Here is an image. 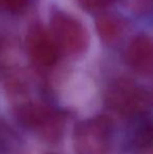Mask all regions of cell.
<instances>
[{
    "label": "cell",
    "mask_w": 153,
    "mask_h": 154,
    "mask_svg": "<svg viewBox=\"0 0 153 154\" xmlns=\"http://www.w3.org/2000/svg\"><path fill=\"white\" fill-rule=\"evenodd\" d=\"M27 49L32 59L41 66H51L58 59L59 48L51 35L40 26L32 29L27 36Z\"/></svg>",
    "instance_id": "cell-5"
},
{
    "label": "cell",
    "mask_w": 153,
    "mask_h": 154,
    "mask_svg": "<svg viewBox=\"0 0 153 154\" xmlns=\"http://www.w3.org/2000/svg\"><path fill=\"white\" fill-rule=\"evenodd\" d=\"M58 48L67 54H79L86 49L88 44L87 32L72 17L57 13L50 21V32Z\"/></svg>",
    "instance_id": "cell-3"
},
{
    "label": "cell",
    "mask_w": 153,
    "mask_h": 154,
    "mask_svg": "<svg viewBox=\"0 0 153 154\" xmlns=\"http://www.w3.org/2000/svg\"><path fill=\"white\" fill-rule=\"evenodd\" d=\"M27 0H0V10L18 13L26 6Z\"/></svg>",
    "instance_id": "cell-9"
},
{
    "label": "cell",
    "mask_w": 153,
    "mask_h": 154,
    "mask_svg": "<svg viewBox=\"0 0 153 154\" xmlns=\"http://www.w3.org/2000/svg\"><path fill=\"white\" fill-rule=\"evenodd\" d=\"M98 32L102 39L107 42L115 41L122 32V25L120 21L111 16L101 17L96 23Z\"/></svg>",
    "instance_id": "cell-8"
},
{
    "label": "cell",
    "mask_w": 153,
    "mask_h": 154,
    "mask_svg": "<svg viewBox=\"0 0 153 154\" xmlns=\"http://www.w3.org/2000/svg\"><path fill=\"white\" fill-rule=\"evenodd\" d=\"M16 116L19 122L33 129L47 140H58L62 131L60 116L49 107L38 102H27L17 107Z\"/></svg>",
    "instance_id": "cell-2"
},
{
    "label": "cell",
    "mask_w": 153,
    "mask_h": 154,
    "mask_svg": "<svg viewBox=\"0 0 153 154\" xmlns=\"http://www.w3.org/2000/svg\"><path fill=\"white\" fill-rule=\"evenodd\" d=\"M24 146L19 135L0 121V154H23Z\"/></svg>",
    "instance_id": "cell-7"
},
{
    "label": "cell",
    "mask_w": 153,
    "mask_h": 154,
    "mask_svg": "<svg viewBox=\"0 0 153 154\" xmlns=\"http://www.w3.org/2000/svg\"><path fill=\"white\" fill-rule=\"evenodd\" d=\"M146 91L129 82H118L111 86L107 94V104L116 113L124 116L142 114L149 107Z\"/></svg>",
    "instance_id": "cell-4"
},
{
    "label": "cell",
    "mask_w": 153,
    "mask_h": 154,
    "mask_svg": "<svg viewBox=\"0 0 153 154\" xmlns=\"http://www.w3.org/2000/svg\"><path fill=\"white\" fill-rule=\"evenodd\" d=\"M84 6L88 10H100L105 8L111 2V0H82Z\"/></svg>",
    "instance_id": "cell-10"
},
{
    "label": "cell",
    "mask_w": 153,
    "mask_h": 154,
    "mask_svg": "<svg viewBox=\"0 0 153 154\" xmlns=\"http://www.w3.org/2000/svg\"><path fill=\"white\" fill-rule=\"evenodd\" d=\"M152 41L146 35L133 39L127 49V60L136 70L147 73L152 70Z\"/></svg>",
    "instance_id": "cell-6"
},
{
    "label": "cell",
    "mask_w": 153,
    "mask_h": 154,
    "mask_svg": "<svg viewBox=\"0 0 153 154\" xmlns=\"http://www.w3.org/2000/svg\"><path fill=\"white\" fill-rule=\"evenodd\" d=\"M112 126L106 116H96L79 122L74 129L76 154H110Z\"/></svg>",
    "instance_id": "cell-1"
}]
</instances>
